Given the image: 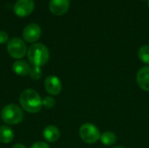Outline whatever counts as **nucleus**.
<instances>
[{
  "label": "nucleus",
  "instance_id": "20",
  "mask_svg": "<svg viewBox=\"0 0 149 148\" xmlns=\"http://www.w3.org/2000/svg\"><path fill=\"white\" fill-rule=\"evenodd\" d=\"M11 148H26L24 145H22V144H16V145H14L13 147Z\"/></svg>",
  "mask_w": 149,
  "mask_h": 148
},
{
  "label": "nucleus",
  "instance_id": "9",
  "mask_svg": "<svg viewBox=\"0 0 149 148\" xmlns=\"http://www.w3.org/2000/svg\"><path fill=\"white\" fill-rule=\"evenodd\" d=\"M70 7V0H51L49 9L56 16H61L67 12Z\"/></svg>",
  "mask_w": 149,
  "mask_h": 148
},
{
  "label": "nucleus",
  "instance_id": "15",
  "mask_svg": "<svg viewBox=\"0 0 149 148\" xmlns=\"http://www.w3.org/2000/svg\"><path fill=\"white\" fill-rule=\"evenodd\" d=\"M138 56L144 64L149 65V45L147 44L141 46L138 51Z\"/></svg>",
  "mask_w": 149,
  "mask_h": 148
},
{
  "label": "nucleus",
  "instance_id": "18",
  "mask_svg": "<svg viewBox=\"0 0 149 148\" xmlns=\"http://www.w3.org/2000/svg\"><path fill=\"white\" fill-rule=\"evenodd\" d=\"M7 42H9L8 34L3 31H0V44H5Z\"/></svg>",
  "mask_w": 149,
  "mask_h": 148
},
{
  "label": "nucleus",
  "instance_id": "14",
  "mask_svg": "<svg viewBox=\"0 0 149 148\" xmlns=\"http://www.w3.org/2000/svg\"><path fill=\"white\" fill-rule=\"evenodd\" d=\"M100 141L105 146H112L117 141V136L113 132H104L100 134Z\"/></svg>",
  "mask_w": 149,
  "mask_h": 148
},
{
  "label": "nucleus",
  "instance_id": "4",
  "mask_svg": "<svg viewBox=\"0 0 149 148\" xmlns=\"http://www.w3.org/2000/svg\"><path fill=\"white\" fill-rule=\"evenodd\" d=\"M79 136L81 140L87 144H94L100 139L99 129L91 123H85L79 128Z\"/></svg>",
  "mask_w": 149,
  "mask_h": 148
},
{
  "label": "nucleus",
  "instance_id": "6",
  "mask_svg": "<svg viewBox=\"0 0 149 148\" xmlns=\"http://www.w3.org/2000/svg\"><path fill=\"white\" fill-rule=\"evenodd\" d=\"M35 3L33 0H17L14 4V13L20 17H24L29 16L34 10Z\"/></svg>",
  "mask_w": 149,
  "mask_h": 148
},
{
  "label": "nucleus",
  "instance_id": "19",
  "mask_svg": "<svg viewBox=\"0 0 149 148\" xmlns=\"http://www.w3.org/2000/svg\"><path fill=\"white\" fill-rule=\"evenodd\" d=\"M31 148H50L49 145L46 144L45 142H43V141H38V142H36L34 143Z\"/></svg>",
  "mask_w": 149,
  "mask_h": 148
},
{
  "label": "nucleus",
  "instance_id": "17",
  "mask_svg": "<svg viewBox=\"0 0 149 148\" xmlns=\"http://www.w3.org/2000/svg\"><path fill=\"white\" fill-rule=\"evenodd\" d=\"M42 104H43V106H45V108H52L55 106L56 101L52 97L47 96L42 99Z\"/></svg>",
  "mask_w": 149,
  "mask_h": 148
},
{
  "label": "nucleus",
  "instance_id": "5",
  "mask_svg": "<svg viewBox=\"0 0 149 148\" xmlns=\"http://www.w3.org/2000/svg\"><path fill=\"white\" fill-rule=\"evenodd\" d=\"M7 51L11 58H22L27 53V47L22 39L18 38H13L9 40L7 44Z\"/></svg>",
  "mask_w": 149,
  "mask_h": 148
},
{
  "label": "nucleus",
  "instance_id": "12",
  "mask_svg": "<svg viewBox=\"0 0 149 148\" xmlns=\"http://www.w3.org/2000/svg\"><path fill=\"white\" fill-rule=\"evenodd\" d=\"M13 72L19 76H25L30 73L31 66L24 60H17L12 65Z\"/></svg>",
  "mask_w": 149,
  "mask_h": 148
},
{
  "label": "nucleus",
  "instance_id": "1",
  "mask_svg": "<svg viewBox=\"0 0 149 148\" xmlns=\"http://www.w3.org/2000/svg\"><path fill=\"white\" fill-rule=\"evenodd\" d=\"M19 103L22 108L30 113H38L43 106L39 94L32 89H26L22 92L19 97Z\"/></svg>",
  "mask_w": 149,
  "mask_h": 148
},
{
  "label": "nucleus",
  "instance_id": "11",
  "mask_svg": "<svg viewBox=\"0 0 149 148\" xmlns=\"http://www.w3.org/2000/svg\"><path fill=\"white\" fill-rule=\"evenodd\" d=\"M43 136L48 142H56L60 137V132L57 126L51 125L44 129Z\"/></svg>",
  "mask_w": 149,
  "mask_h": 148
},
{
  "label": "nucleus",
  "instance_id": "3",
  "mask_svg": "<svg viewBox=\"0 0 149 148\" xmlns=\"http://www.w3.org/2000/svg\"><path fill=\"white\" fill-rule=\"evenodd\" d=\"M1 117L3 121L6 124L17 125L23 120L24 113L18 106L15 104H10L3 108L1 112Z\"/></svg>",
  "mask_w": 149,
  "mask_h": 148
},
{
  "label": "nucleus",
  "instance_id": "21",
  "mask_svg": "<svg viewBox=\"0 0 149 148\" xmlns=\"http://www.w3.org/2000/svg\"><path fill=\"white\" fill-rule=\"evenodd\" d=\"M113 148H125V147H113Z\"/></svg>",
  "mask_w": 149,
  "mask_h": 148
},
{
  "label": "nucleus",
  "instance_id": "22",
  "mask_svg": "<svg viewBox=\"0 0 149 148\" xmlns=\"http://www.w3.org/2000/svg\"><path fill=\"white\" fill-rule=\"evenodd\" d=\"M142 1H149V0H142Z\"/></svg>",
  "mask_w": 149,
  "mask_h": 148
},
{
  "label": "nucleus",
  "instance_id": "13",
  "mask_svg": "<svg viewBox=\"0 0 149 148\" xmlns=\"http://www.w3.org/2000/svg\"><path fill=\"white\" fill-rule=\"evenodd\" d=\"M14 138L13 130L8 126H0V142L3 144H8L12 141Z\"/></svg>",
  "mask_w": 149,
  "mask_h": 148
},
{
  "label": "nucleus",
  "instance_id": "16",
  "mask_svg": "<svg viewBox=\"0 0 149 148\" xmlns=\"http://www.w3.org/2000/svg\"><path fill=\"white\" fill-rule=\"evenodd\" d=\"M29 75L31 78V79L38 80L42 77V71H41L40 67H38V66H32V67H31Z\"/></svg>",
  "mask_w": 149,
  "mask_h": 148
},
{
  "label": "nucleus",
  "instance_id": "10",
  "mask_svg": "<svg viewBox=\"0 0 149 148\" xmlns=\"http://www.w3.org/2000/svg\"><path fill=\"white\" fill-rule=\"evenodd\" d=\"M138 85L144 91L149 92V65L144 66L139 70L136 76Z\"/></svg>",
  "mask_w": 149,
  "mask_h": 148
},
{
  "label": "nucleus",
  "instance_id": "8",
  "mask_svg": "<svg viewBox=\"0 0 149 148\" xmlns=\"http://www.w3.org/2000/svg\"><path fill=\"white\" fill-rule=\"evenodd\" d=\"M45 88L51 95H58L62 90V84L57 76H49L45 80Z\"/></svg>",
  "mask_w": 149,
  "mask_h": 148
},
{
  "label": "nucleus",
  "instance_id": "7",
  "mask_svg": "<svg viewBox=\"0 0 149 148\" xmlns=\"http://www.w3.org/2000/svg\"><path fill=\"white\" fill-rule=\"evenodd\" d=\"M41 28L38 24H30L23 31V38L27 43H35L41 36Z\"/></svg>",
  "mask_w": 149,
  "mask_h": 148
},
{
  "label": "nucleus",
  "instance_id": "2",
  "mask_svg": "<svg viewBox=\"0 0 149 148\" xmlns=\"http://www.w3.org/2000/svg\"><path fill=\"white\" fill-rule=\"evenodd\" d=\"M27 57L32 66H44L49 60V51L47 47L41 44L36 43L31 44L27 51Z\"/></svg>",
  "mask_w": 149,
  "mask_h": 148
}]
</instances>
